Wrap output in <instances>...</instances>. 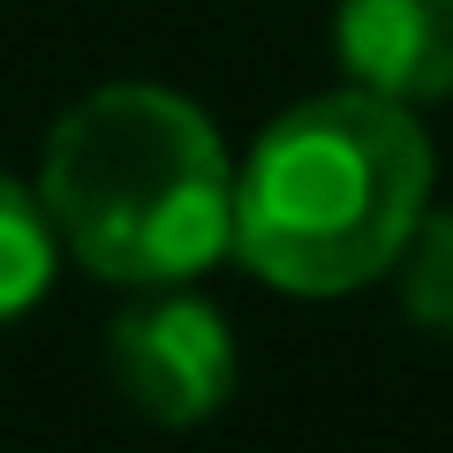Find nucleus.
Listing matches in <instances>:
<instances>
[{
	"label": "nucleus",
	"instance_id": "nucleus-1",
	"mask_svg": "<svg viewBox=\"0 0 453 453\" xmlns=\"http://www.w3.org/2000/svg\"><path fill=\"white\" fill-rule=\"evenodd\" d=\"M431 174L416 106L363 83L318 91L234 159V257L280 295H356L401 265Z\"/></svg>",
	"mask_w": 453,
	"mask_h": 453
},
{
	"label": "nucleus",
	"instance_id": "nucleus-2",
	"mask_svg": "<svg viewBox=\"0 0 453 453\" xmlns=\"http://www.w3.org/2000/svg\"><path fill=\"white\" fill-rule=\"evenodd\" d=\"M38 204L53 242L113 288H181L234 250V159L196 98L98 83L46 129Z\"/></svg>",
	"mask_w": 453,
	"mask_h": 453
},
{
	"label": "nucleus",
	"instance_id": "nucleus-3",
	"mask_svg": "<svg viewBox=\"0 0 453 453\" xmlns=\"http://www.w3.org/2000/svg\"><path fill=\"white\" fill-rule=\"evenodd\" d=\"M106 378L144 423L189 431L234 393V325L181 288H144L106 325Z\"/></svg>",
	"mask_w": 453,
	"mask_h": 453
},
{
	"label": "nucleus",
	"instance_id": "nucleus-4",
	"mask_svg": "<svg viewBox=\"0 0 453 453\" xmlns=\"http://www.w3.org/2000/svg\"><path fill=\"white\" fill-rule=\"evenodd\" d=\"M333 53L363 91L438 106L453 98V0H340Z\"/></svg>",
	"mask_w": 453,
	"mask_h": 453
},
{
	"label": "nucleus",
	"instance_id": "nucleus-5",
	"mask_svg": "<svg viewBox=\"0 0 453 453\" xmlns=\"http://www.w3.org/2000/svg\"><path fill=\"white\" fill-rule=\"evenodd\" d=\"M53 257H61V242H53V219L38 204V189L0 174V325L23 318L53 288Z\"/></svg>",
	"mask_w": 453,
	"mask_h": 453
},
{
	"label": "nucleus",
	"instance_id": "nucleus-6",
	"mask_svg": "<svg viewBox=\"0 0 453 453\" xmlns=\"http://www.w3.org/2000/svg\"><path fill=\"white\" fill-rule=\"evenodd\" d=\"M401 310L423 325V333L453 340V204L446 211H423L416 234L401 250Z\"/></svg>",
	"mask_w": 453,
	"mask_h": 453
}]
</instances>
